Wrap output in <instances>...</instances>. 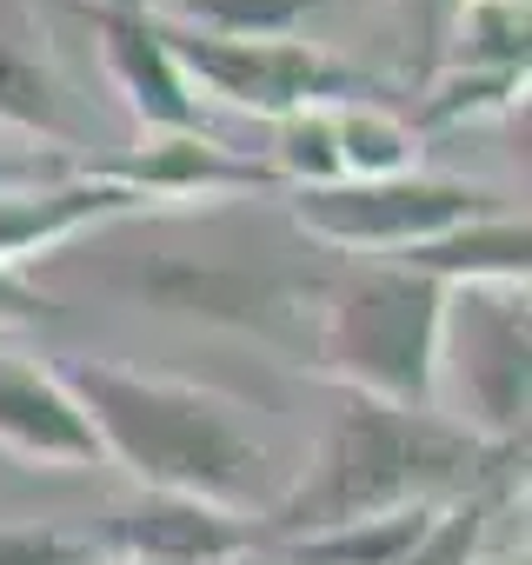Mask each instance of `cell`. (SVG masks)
<instances>
[{
  "instance_id": "cell-10",
  "label": "cell",
  "mask_w": 532,
  "mask_h": 565,
  "mask_svg": "<svg viewBox=\"0 0 532 565\" xmlns=\"http://www.w3.org/2000/svg\"><path fill=\"white\" fill-rule=\"evenodd\" d=\"M107 180L134 186L147 206L160 200H220V193H253V186H280L266 160L233 153L213 134H147L127 160L100 167Z\"/></svg>"
},
{
  "instance_id": "cell-4",
  "label": "cell",
  "mask_w": 532,
  "mask_h": 565,
  "mask_svg": "<svg viewBox=\"0 0 532 565\" xmlns=\"http://www.w3.org/2000/svg\"><path fill=\"white\" fill-rule=\"evenodd\" d=\"M160 41H167L173 67L187 74V87H206L226 107H246L259 120H280L294 107H347V100H373L380 94L366 74L340 67L333 54H320V47H307L294 34L287 41H226V34H200V28L160 21Z\"/></svg>"
},
{
  "instance_id": "cell-21",
  "label": "cell",
  "mask_w": 532,
  "mask_h": 565,
  "mask_svg": "<svg viewBox=\"0 0 532 565\" xmlns=\"http://www.w3.org/2000/svg\"><path fill=\"white\" fill-rule=\"evenodd\" d=\"M81 173L61 147H41V140H0V193H28V186H54Z\"/></svg>"
},
{
  "instance_id": "cell-8",
  "label": "cell",
  "mask_w": 532,
  "mask_h": 565,
  "mask_svg": "<svg viewBox=\"0 0 532 565\" xmlns=\"http://www.w3.org/2000/svg\"><path fill=\"white\" fill-rule=\"evenodd\" d=\"M81 21L94 28L107 81L120 87L127 114L147 134H206L200 100H193L187 74L173 67V54L160 41V21H153L147 0H81Z\"/></svg>"
},
{
  "instance_id": "cell-23",
  "label": "cell",
  "mask_w": 532,
  "mask_h": 565,
  "mask_svg": "<svg viewBox=\"0 0 532 565\" xmlns=\"http://www.w3.org/2000/svg\"><path fill=\"white\" fill-rule=\"evenodd\" d=\"M94 565H127V558H94ZM226 565H259V558H226Z\"/></svg>"
},
{
  "instance_id": "cell-7",
  "label": "cell",
  "mask_w": 532,
  "mask_h": 565,
  "mask_svg": "<svg viewBox=\"0 0 532 565\" xmlns=\"http://www.w3.org/2000/svg\"><path fill=\"white\" fill-rule=\"evenodd\" d=\"M114 287H127V294L147 300L153 313H180V320L259 333V340H280L287 313H300L294 300L307 294L300 279H287V273L226 266V259H180V253H153V259L114 273Z\"/></svg>"
},
{
  "instance_id": "cell-20",
  "label": "cell",
  "mask_w": 532,
  "mask_h": 565,
  "mask_svg": "<svg viewBox=\"0 0 532 565\" xmlns=\"http://www.w3.org/2000/svg\"><path fill=\"white\" fill-rule=\"evenodd\" d=\"M0 565H94V539L61 525H0Z\"/></svg>"
},
{
  "instance_id": "cell-18",
  "label": "cell",
  "mask_w": 532,
  "mask_h": 565,
  "mask_svg": "<svg viewBox=\"0 0 532 565\" xmlns=\"http://www.w3.org/2000/svg\"><path fill=\"white\" fill-rule=\"evenodd\" d=\"M280 186H333L340 180V140H333V107H294L274 120V147H266Z\"/></svg>"
},
{
  "instance_id": "cell-12",
  "label": "cell",
  "mask_w": 532,
  "mask_h": 565,
  "mask_svg": "<svg viewBox=\"0 0 532 565\" xmlns=\"http://www.w3.org/2000/svg\"><path fill=\"white\" fill-rule=\"evenodd\" d=\"M0 452L47 472L100 466V439L74 393L41 366H0Z\"/></svg>"
},
{
  "instance_id": "cell-17",
  "label": "cell",
  "mask_w": 532,
  "mask_h": 565,
  "mask_svg": "<svg viewBox=\"0 0 532 565\" xmlns=\"http://www.w3.org/2000/svg\"><path fill=\"white\" fill-rule=\"evenodd\" d=\"M433 512L439 505H406V512H386V519H360V525H340V532L294 539L287 565H400Z\"/></svg>"
},
{
  "instance_id": "cell-14",
  "label": "cell",
  "mask_w": 532,
  "mask_h": 565,
  "mask_svg": "<svg viewBox=\"0 0 532 565\" xmlns=\"http://www.w3.org/2000/svg\"><path fill=\"white\" fill-rule=\"evenodd\" d=\"M0 127L21 134V140H47L61 153L81 140L74 94L28 34H0Z\"/></svg>"
},
{
  "instance_id": "cell-5",
  "label": "cell",
  "mask_w": 532,
  "mask_h": 565,
  "mask_svg": "<svg viewBox=\"0 0 532 565\" xmlns=\"http://www.w3.org/2000/svg\"><path fill=\"white\" fill-rule=\"evenodd\" d=\"M294 226L320 246L393 259L419 239H439L492 206L486 186L472 180H439V173H393V180H333V186H294L287 193Z\"/></svg>"
},
{
  "instance_id": "cell-2",
  "label": "cell",
  "mask_w": 532,
  "mask_h": 565,
  "mask_svg": "<svg viewBox=\"0 0 532 565\" xmlns=\"http://www.w3.org/2000/svg\"><path fill=\"white\" fill-rule=\"evenodd\" d=\"M54 380L87 413L100 459L127 466L147 492H180L226 512L259 499L274 459H266L233 393L167 380V373H134L114 360H61Z\"/></svg>"
},
{
  "instance_id": "cell-15",
  "label": "cell",
  "mask_w": 532,
  "mask_h": 565,
  "mask_svg": "<svg viewBox=\"0 0 532 565\" xmlns=\"http://www.w3.org/2000/svg\"><path fill=\"white\" fill-rule=\"evenodd\" d=\"M512 472H519V466H506V472H492L486 486L446 499V505L426 519V532L413 539V552H406L400 565H479V558H486V539H492V519L506 512Z\"/></svg>"
},
{
  "instance_id": "cell-19",
  "label": "cell",
  "mask_w": 532,
  "mask_h": 565,
  "mask_svg": "<svg viewBox=\"0 0 532 565\" xmlns=\"http://www.w3.org/2000/svg\"><path fill=\"white\" fill-rule=\"evenodd\" d=\"M180 28L200 34H226V41H287L313 8L327 0H173Z\"/></svg>"
},
{
  "instance_id": "cell-11",
  "label": "cell",
  "mask_w": 532,
  "mask_h": 565,
  "mask_svg": "<svg viewBox=\"0 0 532 565\" xmlns=\"http://www.w3.org/2000/svg\"><path fill=\"white\" fill-rule=\"evenodd\" d=\"M147 200L120 180H107L100 167L94 173H67L54 186H28V193H0V266H21V259H41L67 239H81L87 226H107V220H127L140 213Z\"/></svg>"
},
{
  "instance_id": "cell-9",
  "label": "cell",
  "mask_w": 532,
  "mask_h": 565,
  "mask_svg": "<svg viewBox=\"0 0 532 565\" xmlns=\"http://www.w3.org/2000/svg\"><path fill=\"white\" fill-rule=\"evenodd\" d=\"M253 545H259L253 519L180 492H140L114 505L107 525L94 532V558H127V565H226L253 558Z\"/></svg>"
},
{
  "instance_id": "cell-1",
  "label": "cell",
  "mask_w": 532,
  "mask_h": 565,
  "mask_svg": "<svg viewBox=\"0 0 532 565\" xmlns=\"http://www.w3.org/2000/svg\"><path fill=\"white\" fill-rule=\"evenodd\" d=\"M525 459V446H486L446 413H400L380 399H353L333 413L313 466L259 512L253 539H313L360 519H386L406 505H446L492 472Z\"/></svg>"
},
{
  "instance_id": "cell-3",
  "label": "cell",
  "mask_w": 532,
  "mask_h": 565,
  "mask_svg": "<svg viewBox=\"0 0 532 565\" xmlns=\"http://www.w3.org/2000/svg\"><path fill=\"white\" fill-rule=\"evenodd\" d=\"M439 333H446L439 279L400 259H360L320 287L307 366L347 386L353 399H380L400 413H439Z\"/></svg>"
},
{
  "instance_id": "cell-13",
  "label": "cell",
  "mask_w": 532,
  "mask_h": 565,
  "mask_svg": "<svg viewBox=\"0 0 532 565\" xmlns=\"http://www.w3.org/2000/svg\"><path fill=\"white\" fill-rule=\"evenodd\" d=\"M393 259L439 279V287H525L532 233H525V213H479V220H466L439 239H419Z\"/></svg>"
},
{
  "instance_id": "cell-22",
  "label": "cell",
  "mask_w": 532,
  "mask_h": 565,
  "mask_svg": "<svg viewBox=\"0 0 532 565\" xmlns=\"http://www.w3.org/2000/svg\"><path fill=\"white\" fill-rule=\"evenodd\" d=\"M47 313H54V300L34 287V279H28L21 266H0V333L34 327V320H47Z\"/></svg>"
},
{
  "instance_id": "cell-16",
  "label": "cell",
  "mask_w": 532,
  "mask_h": 565,
  "mask_svg": "<svg viewBox=\"0 0 532 565\" xmlns=\"http://www.w3.org/2000/svg\"><path fill=\"white\" fill-rule=\"evenodd\" d=\"M333 140H340V180H393V173H413L419 160V134L380 100L333 107Z\"/></svg>"
},
{
  "instance_id": "cell-6",
  "label": "cell",
  "mask_w": 532,
  "mask_h": 565,
  "mask_svg": "<svg viewBox=\"0 0 532 565\" xmlns=\"http://www.w3.org/2000/svg\"><path fill=\"white\" fill-rule=\"evenodd\" d=\"M472 406L459 426L486 446H525V287H446L439 386Z\"/></svg>"
}]
</instances>
